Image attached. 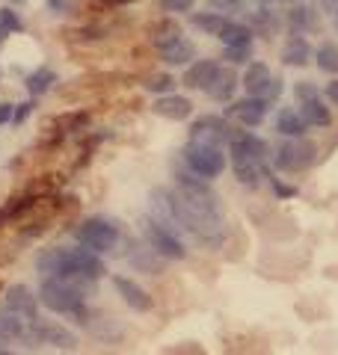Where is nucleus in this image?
Masks as SVG:
<instances>
[{
	"instance_id": "1",
	"label": "nucleus",
	"mask_w": 338,
	"mask_h": 355,
	"mask_svg": "<svg viewBox=\"0 0 338 355\" xmlns=\"http://www.w3.org/2000/svg\"><path fill=\"white\" fill-rule=\"evenodd\" d=\"M36 270L57 279H86V282H98L107 275V266L101 261V254H95L83 246L65 249V246H51L42 249L36 254Z\"/></svg>"
},
{
	"instance_id": "2",
	"label": "nucleus",
	"mask_w": 338,
	"mask_h": 355,
	"mask_svg": "<svg viewBox=\"0 0 338 355\" xmlns=\"http://www.w3.org/2000/svg\"><path fill=\"white\" fill-rule=\"evenodd\" d=\"M92 284L95 282H86V279H57V275H48L39 284V302L48 311H53V314L69 317L71 311H78L86 302V293L92 291Z\"/></svg>"
},
{
	"instance_id": "3",
	"label": "nucleus",
	"mask_w": 338,
	"mask_h": 355,
	"mask_svg": "<svg viewBox=\"0 0 338 355\" xmlns=\"http://www.w3.org/2000/svg\"><path fill=\"white\" fill-rule=\"evenodd\" d=\"M74 240H78V246L90 249L95 254H107L119 246V240H122V231H119L116 222L110 219H101V216H90L83 219L78 228H74Z\"/></svg>"
},
{
	"instance_id": "4",
	"label": "nucleus",
	"mask_w": 338,
	"mask_h": 355,
	"mask_svg": "<svg viewBox=\"0 0 338 355\" xmlns=\"http://www.w3.org/2000/svg\"><path fill=\"white\" fill-rule=\"evenodd\" d=\"M318 160V146L312 139L300 137V139H282L270 148V163L279 172H303Z\"/></svg>"
},
{
	"instance_id": "5",
	"label": "nucleus",
	"mask_w": 338,
	"mask_h": 355,
	"mask_svg": "<svg viewBox=\"0 0 338 355\" xmlns=\"http://www.w3.org/2000/svg\"><path fill=\"white\" fill-rule=\"evenodd\" d=\"M181 160L187 169H193L199 178H205V181L220 178L228 166L226 151L217 146H205V142H187V146L181 148Z\"/></svg>"
},
{
	"instance_id": "6",
	"label": "nucleus",
	"mask_w": 338,
	"mask_h": 355,
	"mask_svg": "<svg viewBox=\"0 0 338 355\" xmlns=\"http://www.w3.org/2000/svg\"><path fill=\"white\" fill-rule=\"evenodd\" d=\"M140 225H143L146 243L160 254L163 261H184V258H187V246H184L181 237L176 234V228L163 225V222L151 219V216H146Z\"/></svg>"
},
{
	"instance_id": "7",
	"label": "nucleus",
	"mask_w": 338,
	"mask_h": 355,
	"mask_svg": "<svg viewBox=\"0 0 338 355\" xmlns=\"http://www.w3.org/2000/svg\"><path fill=\"white\" fill-rule=\"evenodd\" d=\"M24 343L33 347V343H45V347H53V349H62V352H74L78 349V335L71 329H65L62 323H53V320H33L27 326V335H24Z\"/></svg>"
},
{
	"instance_id": "8",
	"label": "nucleus",
	"mask_w": 338,
	"mask_h": 355,
	"mask_svg": "<svg viewBox=\"0 0 338 355\" xmlns=\"http://www.w3.org/2000/svg\"><path fill=\"white\" fill-rule=\"evenodd\" d=\"M190 142H205V146H217V148H226L228 139H232L235 128L228 125L226 116H217V113H205L199 119L190 121Z\"/></svg>"
},
{
	"instance_id": "9",
	"label": "nucleus",
	"mask_w": 338,
	"mask_h": 355,
	"mask_svg": "<svg viewBox=\"0 0 338 355\" xmlns=\"http://www.w3.org/2000/svg\"><path fill=\"white\" fill-rule=\"evenodd\" d=\"M267 113H270V104L264 101V98L246 95V98H241V101H228L223 116L226 119H237L241 121V128H258Z\"/></svg>"
},
{
	"instance_id": "10",
	"label": "nucleus",
	"mask_w": 338,
	"mask_h": 355,
	"mask_svg": "<svg viewBox=\"0 0 338 355\" xmlns=\"http://www.w3.org/2000/svg\"><path fill=\"white\" fill-rule=\"evenodd\" d=\"M228 160H232V172L237 178V184L253 187V190L261 184V178L273 175V172H270V163H258V160H253L249 154L237 151V148H228Z\"/></svg>"
},
{
	"instance_id": "11",
	"label": "nucleus",
	"mask_w": 338,
	"mask_h": 355,
	"mask_svg": "<svg viewBox=\"0 0 338 355\" xmlns=\"http://www.w3.org/2000/svg\"><path fill=\"white\" fill-rule=\"evenodd\" d=\"M3 305L12 311V314H18L21 320H27V323L39 320V296L33 293L27 284H12V287H6Z\"/></svg>"
},
{
	"instance_id": "12",
	"label": "nucleus",
	"mask_w": 338,
	"mask_h": 355,
	"mask_svg": "<svg viewBox=\"0 0 338 355\" xmlns=\"http://www.w3.org/2000/svg\"><path fill=\"white\" fill-rule=\"evenodd\" d=\"M113 287H116V293L122 296V302L130 311H137V314H149V311L155 308V299L146 293V287H140L134 279H128V275H113Z\"/></svg>"
},
{
	"instance_id": "13",
	"label": "nucleus",
	"mask_w": 338,
	"mask_h": 355,
	"mask_svg": "<svg viewBox=\"0 0 338 355\" xmlns=\"http://www.w3.org/2000/svg\"><path fill=\"white\" fill-rule=\"evenodd\" d=\"M228 148L244 151V154H249V157L258 160V163H270V146L261 137H255L253 130H246V128L232 133V139H228Z\"/></svg>"
},
{
	"instance_id": "14",
	"label": "nucleus",
	"mask_w": 338,
	"mask_h": 355,
	"mask_svg": "<svg viewBox=\"0 0 338 355\" xmlns=\"http://www.w3.org/2000/svg\"><path fill=\"white\" fill-rule=\"evenodd\" d=\"M273 130L279 133V137H285V139H300V137H306L309 121L303 119L300 110L282 107L279 113H276V119H273Z\"/></svg>"
},
{
	"instance_id": "15",
	"label": "nucleus",
	"mask_w": 338,
	"mask_h": 355,
	"mask_svg": "<svg viewBox=\"0 0 338 355\" xmlns=\"http://www.w3.org/2000/svg\"><path fill=\"white\" fill-rule=\"evenodd\" d=\"M151 110H155V116L160 119H169V121H184L193 116V101L184 95H160L155 104H151Z\"/></svg>"
},
{
	"instance_id": "16",
	"label": "nucleus",
	"mask_w": 338,
	"mask_h": 355,
	"mask_svg": "<svg viewBox=\"0 0 338 355\" xmlns=\"http://www.w3.org/2000/svg\"><path fill=\"white\" fill-rule=\"evenodd\" d=\"M128 261L137 272H146V275H158L163 272V258L149 246V243H130V252H128Z\"/></svg>"
},
{
	"instance_id": "17",
	"label": "nucleus",
	"mask_w": 338,
	"mask_h": 355,
	"mask_svg": "<svg viewBox=\"0 0 338 355\" xmlns=\"http://www.w3.org/2000/svg\"><path fill=\"white\" fill-rule=\"evenodd\" d=\"M217 71H220V62H217V60H196V62H190L187 69H184L181 83L187 89H202V92H205V86L214 80Z\"/></svg>"
},
{
	"instance_id": "18",
	"label": "nucleus",
	"mask_w": 338,
	"mask_h": 355,
	"mask_svg": "<svg viewBox=\"0 0 338 355\" xmlns=\"http://www.w3.org/2000/svg\"><path fill=\"white\" fill-rule=\"evenodd\" d=\"M309 60H312V44L306 42V36L291 33L285 48H282V62H285L288 69H303V65H309Z\"/></svg>"
},
{
	"instance_id": "19",
	"label": "nucleus",
	"mask_w": 338,
	"mask_h": 355,
	"mask_svg": "<svg viewBox=\"0 0 338 355\" xmlns=\"http://www.w3.org/2000/svg\"><path fill=\"white\" fill-rule=\"evenodd\" d=\"M235 89H237V74L232 69H223V65H220V71H217L214 80L205 86V92H208L214 101L228 104V101H232V95H235Z\"/></svg>"
},
{
	"instance_id": "20",
	"label": "nucleus",
	"mask_w": 338,
	"mask_h": 355,
	"mask_svg": "<svg viewBox=\"0 0 338 355\" xmlns=\"http://www.w3.org/2000/svg\"><path fill=\"white\" fill-rule=\"evenodd\" d=\"M270 80H273V74H270V65L267 62H249L246 71H244V89L246 95H264V89L270 86Z\"/></svg>"
},
{
	"instance_id": "21",
	"label": "nucleus",
	"mask_w": 338,
	"mask_h": 355,
	"mask_svg": "<svg viewBox=\"0 0 338 355\" xmlns=\"http://www.w3.org/2000/svg\"><path fill=\"white\" fill-rule=\"evenodd\" d=\"M160 60L167 62V65H190L196 62V44L190 39H176V42H169L167 48H160Z\"/></svg>"
},
{
	"instance_id": "22",
	"label": "nucleus",
	"mask_w": 338,
	"mask_h": 355,
	"mask_svg": "<svg viewBox=\"0 0 338 355\" xmlns=\"http://www.w3.org/2000/svg\"><path fill=\"white\" fill-rule=\"evenodd\" d=\"M53 83H60V77H57V71H53V69H48V65H39V69H36V71H30V74H27V80H24L30 98L45 95Z\"/></svg>"
},
{
	"instance_id": "23",
	"label": "nucleus",
	"mask_w": 338,
	"mask_h": 355,
	"mask_svg": "<svg viewBox=\"0 0 338 355\" xmlns=\"http://www.w3.org/2000/svg\"><path fill=\"white\" fill-rule=\"evenodd\" d=\"M253 27L249 24H241V21H232L228 18V24L223 27V33L217 39H220L226 48H241V44H253Z\"/></svg>"
},
{
	"instance_id": "24",
	"label": "nucleus",
	"mask_w": 338,
	"mask_h": 355,
	"mask_svg": "<svg viewBox=\"0 0 338 355\" xmlns=\"http://www.w3.org/2000/svg\"><path fill=\"white\" fill-rule=\"evenodd\" d=\"M27 320H21L18 314H12L6 305L0 308V340H24L27 335Z\"/></svg>"
},
{
	"instance_id": "25",
	"label": "nucleus",
	"mask_w": 338,
	"mask_h": 355,
	"mask_svg": "<svg viewBox=\"0 0 338 355\" xmlns=\"http://www.w3.org/2000/svg\"><path fill=\"white\" fill-rule=\"evenodd\" d=\"M285 24L291 33H297V36H306V30L314 27V12L306 6V3H297V6H291L288 12H285Z\"/></svg>"
},
{
	"instance_id": "26",
	"label": "nucleus",
	"mask_w": 338,
	"mask_h": 355,
	"mask_svg": "<svg viewBox=\"0 0 338 355\" xmlns=\"http://www.w3.org/2000/svg\"><path fill=\"white\" fill-rule=\"evenodd\" d=\"M249 18V27H253L255 36H270V33H276L279 30V18L273 9H267V6H258L255 12H246Z\"/></svg>"
},
{
	"instance_id": "27",
	"label": "nucleus",
	"mask_w": 338,
	"mask_h": 355,
	"mask_svg": "<svg viewBox=\"0 0 338 355\" xmlns=\"http://www.w3.org/2000/svg\"><path fill=\"white\" fill-rule=\"evenodd\" d=\"M149 33H151V42H155L158 51L167 48L169 42L181 39V27H178V21H172V18H163V21H158V24H151Z\"/></svg>"
},
{
	"instance_id": "28",
	"label": "nucleus",
	"mask_w": 338,
	"mask_h": 355,
	"mask_svg": "<svg viewBox=\"0 0 338 355\" xmlns=\"http://www.w3.org/2000/svg\"><path fill=\"white\" fill-rule=\"evenodd\" d=\"M300 113H303V119L309 121V128H330L332 125V113H330V107H326L321 98L318 101H309V104H300Z\"/></svg>"
},
{
	"instance_id": "29",
	"label": "nucleus",
	"mask_w": 338,
	"mask_h": 355,
	"mask_svg": "<svg viewBox=\"0 0 338 355\" xmlns=\"http://www.w3.org/2000/svg\"><path fill=\"white\" fill-rule=\"evenodd\" d=\"M190 24H193L196 30L208 33V36H220L223 27L228 24V18L220 15V12H193V15H190Z\"/></svg>"
},
{
	"instance_id": "30",
	"label": "nucleus",
	"mask_w": 338,
	"mask_h": 355,
	"mask_svg": "<svg viewBox=\"0 0 338 355\" xmlns=\"http://www.w3.org/2000/svg\"><path fill=\"white\" fill-rule=\"evenodd\" d=\"M314 60H318V69L323 74H338V42H321L314 51Z\"/></svg>"
},
{
	"instance_id": "31",
	"label": "nucleus",
	"mask_w": 338,
	"mask_h": 355,
	"mask_svg": "<svg viewBox=\"0 0 338 355\" xmlns=\"http://www.w3.org/2000/svg\"><path fill=\"white\" fill-rule=\"evenodd\" d=\"M143 86H146V92L158 95V98L160 95H172V89H176V77L172 74H151Z\"/></svg>"
},
{
	"instance_id": "32",
	"label": "nucleus",
	"mask_w": 338,
	"mask_h": 355,
	"mask_svg": "<svg viewBox=\"0 0 338 355\" xmlns=\"http://www.w3.org/2000/svg\"><path fill=\"white\" fill-rule=\"evenodd\" d=\"M211 12H220V15H237V12H246L249 9V0H211Z\"/></svg>"
},
{
	"instance_id": "33",
	"label": "nucleus",
	"mask_w": 338,
	"mask_h": 355,
	"mask_svg": "<svg viewBox=\"0 0 338 355\" xmlns=\"http://www.w3.org/2000/svg\"><path fill=\"white\" fill-rule=\"evenodd\" d=\"M294 98H297V104L318 101L321 89H318V83H312V80H300V83H294Z\"/></svg>"
},
{
	"instance_id": "34",
	"label": "nucleus",
	"mask_w": 338,
	"mask_h": 355,
	"mask_svg": "<svg viewBox=\"0 0 338 355\" xmlns=\"http://www.w3.org/2000/svg\"><path fill=\"white\" fill-rule=\"evenodd\" d=\"M223 60L232 65H246L253 60V44H241V48H223Z\"/></svg>"
},
{
	"instance_id": "35",
	"label": "nucleus",
	"mask_w": 338,
	"mask_h": 355,
	"mask_svg": "<svg viewBox=\"0 0 338 355\" xmlns=\"http://www.w3.org/2000/svg\"><path fill=\"white\" fill-rule=\"evenodd\" d=\"M0 27H6L9 33H24V21L12 6H3L0 9Z\"/></svg>"
},
{
	"instance_id": "36",
	"label": "nucleus",
	"mask_w": 338,
	"mask_h": 355,
	"mask_svg": "<svg viewBox=\"0 0 338 355\" xmlns=\"http://www.w3.org/2000/svg\"><path fill=\"white\" fill-rule=\"evenodd\" d=\"M33 205H36V198H33V196H21V198H12V202L3 207V214H6V219H15L21 214H27Z\"/></svg>"
},
{
	"instance_id": "37",
	"label": "nucleus",
	"mask_w": 338,
	"mask_h": 355,
	"mask_svg": "<svg viewBox=\"0 0 338 355\" xmlns=\"http://www.w3.org/2000/svg\"><path fill=\"white\" fill-rule=\"evenodd\" d=\"M282 92H285V80H282V77H273V80H270V86L264 89V95H261V98H264V101H267L270 107H273V104L279 101V98H282Z\"/></svg>"
},
{
	"instance_id": "38",
	"label": "nucleus",
	"mask_w": 338,
	"mask_h": 355,
	"mask_svg": "<svg viewBox=\"0 0 338 355\" xmlns=\"http://www.w3.org/2000/svg\"><path fill=\"white\" fill-rule=\"evenodd\" d=\"M270 181V187H273V193H276V198H294L297 196V187H291V184H285L282 178H276V175H270L267 178Z\"/></svg>"
},
{
	"instance_id": "39",
	"label": "nucleus",
	"mask_w": 338,
	"mask_h": 355,
	"mask_svg": "<svg viewBox=\"0 0 338 355\" xmlns=\"http://www.w3.org/2000/svg\"><path fill=\"white\" fill-rule=\"evenodd\" d=\"M60 121H62L65 130H81L83 125H90V113H83V110H81V113H71V116H65Z\"/></svg>"
},
{
	"instance_id": "40",
	"label": "nucleus",
	"mask_w": 338,
	"mask_h": 355,
	"mask_svg": "<svg viewBox=\"0 0 338 355\" xmlns=\"http://www.w3.org/2000/svg\"><path fill=\"white\" fill-rule=\"evenodd\" d=\"M160 9L163 12H190L193 9V0H160Z\"/></svg>"
},
{
	"instance_id": "41",
	"label": "nucleus",
	"mask_w": 338,
	"mask_h": 355,
	"mask_svg": "<svg viewBox=\"0 0 338 355\" xmlns=\"http://www.w3.org/2000/svg\"><path fill=\"white\" fill-rule=\"evenodd\" d=\"M33 107H36V98H27L24 104H15V116H12V125H21L30 113H33Z\"/></svg>"
},
{
	"instance_id": "42",
	"label": "nucleus",
	"mask_w": 338,
	"mask_h": 355,
	"mask_svg": "<svg viewBox=\"0 0 338 355\" xmlns=\"http://www.w3.org/2000/svg\"><path fill=\"white\" fill-rule=\"evenodd\" d=\"M48 9L53 15H62V12H71V0H48Z\"/></svg>"
},
{
	"instance_id": "43",
	"label": "nucleus",
	"mask_w": 338,
	"mask_h": 355,
	"mask_svg": "<svg viewBox=\"0 0 338 355\" xmlns=\"http://www.w3.org/2000/svg\"><path fill=\"white\" fill-rule=\"evenodd\" d=\"M323 95H326V101H330L332 107H338V77L323 86Z\"/></svg>"
},
{
	"instance_id": "44",
	"label": "nucleus",
	"mask_w": 338,
	"mask_h": 355,
	"mask_svg": "<svg viewBox=\"0 0 338 355\" xmlns=\"http://www.w3.org/2000/svg\"><path fill=\"white\" fill-rule=\"evenodd\" d=\"M318 6H321V12L323 15H338V0H318Z\"/></svg>"
},
{
	"instance_id": "45",
	"label": "nucleus",
	"mask_w": 338,
	"mask_h": 355,
	"mask_svg": "<svg viewBox=\"0 0 338 355\" xmlns=\"http://www.w3.org/2000/svg\"><path fill=\"white\" fill-rule=\"evenodd\" d=\"M12 116H15V107L12 104H0V125H9V121H12Z\"/></svg>"
},
{
	"instance_id": "46",
	"label": "nucleus",
	"mask_w": 338,
	"mask_h": 355,
	"mask_svg": "<svg viewBox=\"0 0 338 355\" xmlns=\"http://www.w3.org/2000/svg\"><path fill=\"white\" fill-rule=\"evenodd\" d=\"M107 3H113V6H125V3H134V0H107Z\"/></svg>"
},
{
	"instance_id": "47",
	"label": "nucleus",
	"mask_w": 338,
	"mask_h": 355,
	"mask_svg": "<svg viewBox=\"0 0 338 355\" xmlns=\"http://www.w3.org/2000/svg\"><path fill=\"white\" fill-rule=\"evenodd\" d=\"M6 36H9V30H6V27H0V44L6 42Z\"/></svg>"
},
{
	"instance_id": "48",
	"label": "nucleus",
	"mask_w": 338,
	"mask_h": 355,
	"mask_svg": "<svg viewBox=\"0 0 338 355\" xmlns=\"http://www.w3.org/2000/svg\"><path fill=\"white\" fill-rule=\"evenodd\" d=\"M9 3H15V6H24V3H27V0H9Z\"/></svg>"
},
{
	"instance_id": "49",
	"label": "nucleus",
	"mask_w": 338,
	"mask_h": 355,
	"mask_svg": "<svg viewBox=\"0 0 338 355\" xmlns=\"http://www.w3.org/2000/svg\"><path fill=\"white\" fill-rule=\"evenodd\" d=\"M285 3H288V6H297V3H303V0H285Z\"/></svg>"
},
{
	"instance_id": "50",
	"label": "nucleus",
	"mask_w": 338,
	"mask_h": 355,
	"mask_svg": "<svg viewBox=\"0 0 338 355\" xmlns=\"http://www.w3.org/2000/svg\"><path fill=\"white\" fill-rule=\"evenodd\" d=\"M3 222H6V214H3V210H0V225H3Z\"/></svg>"
},
{
	"instance_id": "51",
	"label": "nucleus",
	"mask_w": 338,
	"mask_h": 355,
	"mask_svg": "<svg viewBox=\"0 0 338 355\" xmlns=\"http://www.w3.org/2000/svg\"><path fill=\"white\" fill-rule=\"evenodd\" d=\"M335 27H338V15H335Z\"/></svg>"
},
{
	"instance_id": "52",
	"label": "nucleus",
	"mask_w": 338,
	"mask_h": 355,
	"mask_svg": "<svg viewBox=\"0 0 338 355\" xmlns=\"http://www.w3.org/2000/svg\"><path fill=\"white\" fill-rule=\"evenodd\" d=\"M9 355H12V352H9Z\"/></svg>"
}]
</instances>
